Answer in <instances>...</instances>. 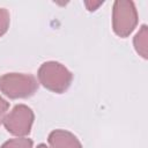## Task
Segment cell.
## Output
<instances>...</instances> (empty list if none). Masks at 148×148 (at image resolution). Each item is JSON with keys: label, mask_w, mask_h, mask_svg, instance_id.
I'll return each instance as SVG.
<instances>
[{"label": "cell", "mask_w": 148, "mask_h": 148, "mask_svg": "<svg viewBox=\"0 0 148 148\" xmlns=\"http://www.w3.org/2000/svg\"><path fill=\"white\" fill-rule=\"evenodd\" d=\"M9 23H10L9 12L5 8H0V37H2L7 32L9 28Z\"/></svg>", "instance_id": "ba28073f"}, {"label": "cell", "mask_w": 148, "mask_h": 148, "mask_svg": "<svg viewBox=\"0 0 148 148\" xmlns=\"http://www.w3.org/2000/svg\"><path fill=\"white\" fill-rule=\"evenodd\" d=\"M38 89V82L31 74L7 73L0 76V91L12 99L31 97Z\"/></svg>", "instance_id": "7a4b0ae2"}, {"label": "cell", "mask_w": 148, "mask_h": 148, "mask_svg": "<svg viewBox=\"0 0 148 148\" xmlns=\"http://www.w3.org/2000/svg\"><path fill=\"white\" fill-rule=\"evenodd\" d=\"M38 81L47 90L62 94L65 92L73 80V74L60 62L57 61H46L40 65L38 73Z\"/></svg>", "instance_id": "6da1fadb"}, {"label": "cell", "mask_w": 148, "mask_h": 148, "mask_svg": "<svg viewBox=\"0 0 148 148\" xmlns=\"http://www.w3.org/2000/svg\"><path fill=\"white\" fill-rule=\"evenodd\" d=\"M35 114L34 111L24 104H17L3 118L5 128L13 135L24 138L31 131Z\"/></svg>", "instance_id": "277c9868"}, {"label": "cell", "mask_w": 148, "mask_h": 148, "mask_svg": "<svg viewBox=\"0 0 148 148\" xmlns=\"http://www.w3.org/2000/svg\"><path fill=\"white\" fill-rule=\"evenodd\" d=\"M37 148H49L46 145H44V143H39L38 146H37Z\"/></svg>", "instance_id": "8fae6325"}, {"label": "cell", "mask_w": 148, "mask_h": 148, "mask_svg": "<svg viewBox=\"0 0 148 148\" xmlns=\"http://www.w3.org/2000/svg\"><path fill=\"white\" fill-rule=\"evenodd\" d=\"M8 108H9V103L0 96V124L3 121V118L6 117V112L8 111Z\"/></svg>", "instance_id": "9c48e42d"}, {"label": "cell", "mask_w": 148, "mask_h": 148, "mask_svg": "<svg viewBox=\"0 0 148 148\" xmlns=\"http://www.w3.org/2000/svg\"><path fill=\"white\" fill-rule=\"evenodd\" d=\"M84 5H86L88 10L92 12V10H96L101 5H103V1H97V2H95V1H86Z\"/></svg>", "instance_id": "30bf717a"}, {"label": "cell", "mask_w": 148, "mask_h": 148, "mask_svg": "<svg viewBox=\"0 0 148 148\" xmlns=\"http://www.w3.org/2000/svg\"><path fill=\"white\" fill-rule=\"evenodd\" d=\"M32 140L29 138H16L6 141L0 148H32Z\"/></svg>", "instance_id": "52a82bcc"}, {"label": "cell", "mask_w": 148, "mask_h": 148, "mask_svg": "<svg viewBox=\"0 0 148 148\" xmlns=\"http://www.w3.org/2000/svg\"><path fill=\"white\" fill-rule=\"evenodd\" d=\"M139 21L138 12L133 1L117 0L112 8V29L121 38L128 37L135 29Z\"/></svg>", "instance_id": "3957f363"}, {"label": "cell", "mask_w": 148, "mask_h": 148, "mask_svg": "<svg viewBox=\"0 0 148 148\" xmlns=\"http://www.w3.org/2000/svg\"><path fill=\"white\" fill-rule=\"evenodd\" d=\"M47 141L52 148H82L80 140L66 130H54L49 134Z\"/></svg>", "instance_id": "5b68a950"}, {"label": "cell", "mask_w": 148, "mask_h": 148, "mask_svg": "<svg viewBox=\"0 0 148 148\" xmlns=\"http://www.w3.org/2000/svg\"><path fill=\"white\" fill-rule=\"evenodd\" d=\"M133 45L139 56L143 59L148 58V28L143 24L133 38Z\"/></svg>", "instance_id": "8992f818"}]
</instances>
